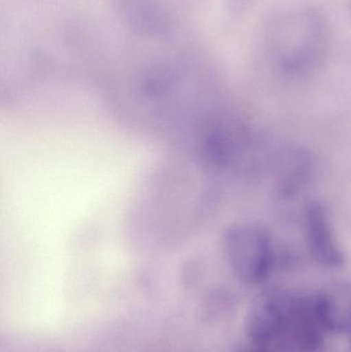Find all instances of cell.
Wrapping results in <instances>:
<instances>
[{
	"label": "cell",
	"mask_w": 351,
	"mask_h": 352,
	"mask_svg": "<svg viewBox=\"0 0 351 352\" xmlns=\"http://www.w3.org/2000/svg\"><path fill=\"white\" fill-rule=\"evenodd\" d=\"M260 41L267 57L282 72L305 76L325 62L331 45V30L325 14L317 6L290 2L266 16Z\"/></svg>",
	"instance_id": "1"
},
{
	"label": "cell",
	"mask_w": 351,
	"mask_h": 352,
	"mask_svg": "<svg viewBox=\"0 0 351 352\" xmlns=\"http://www.w3.org/2000/svg\"><path fill=\"white\" fill-rule=\"evenodd\" d=\"M227 260L235 276L247 283H263L271 269L273 252L269 234L251 223H236L224 238Z\"/></svg>",
	"instance_id": "2"
},
{
	"label": "cell",
	"mask_w": 351,
	"mask_h": 352,
	"mask_svg": "<svg viewBox=\"0 0 351 352\" xmlns=\"http://www.w3.org/2000/svg\"><path fill=\"white\" fill-rule=\"evenodd\" d=\"M305 228L307 245L313 260L327 268L343 267V250L334 233L327 210L319 203H313L307 208Z\"/></svg>",
	"instance_id": "3"
},
{
	"label": "cell",
	"mask_w": 351,
	"mask_h": 352,
	"mask_svg": "<svg viewBox=\"0 0 351 352\" xmlns=\"http://www.w3.org/2000/svg\"><path fill=\"white\" fill-rule=\"evenodd\" d=\"M286 312L280 301L271 296L258 298L247 310L245 332L256 344L275 338L286 324Z\"/></svg>",
	"instance_id": "4"
},
{
	"label": "cell",
	"mask_w": 351,
	"mask_h": 352,
	"mask_svg": "<svg viewBox=\"0 0 351 352\" xmlns=\"http://www.w3.org/2000/svg\"><path fill=\"white\" fill-rule=\"evenodd\" d=\"M315 310L324 328L334 333L351 331V287L337 285L317 296Z\"/></svg>",
	"instance_id": "5"
},
{
	"label": "cell",
	"mask_w": 351,
	"mask_h": 352,
	"mask_svg": "<svg viewBox=\"0 0 351 352\" xmlns=\"http://www.w3.org/2000/svg\"><path fill=\"white\" fill-rule=\"evenodd\" d=\"M295 316V336L299 346L306 352H313L319 349L321 338L319 327H323L317 310L315 301L311 303H301L297 306Z\"/></svg>",
	"instance_id": "6"
},
{
	"label": "cell",
	"mask_w": 351,
	"mask_h": 352,
	"mask_svg": "<svg viewBox=\"0 0 351 352\" xmlns=\"http://www.w3.org/2000/svg\"><path fill=\"white\" fill-rule=\"evenodd\" d=\"M303 157L298 156L293 157L290 162L286 166L288 167V170H284L282 175V190L284 192H293V190L298 188L300 184L304 182L306 177L307 163L305 162Z\"/></svg>",
	"instance_id": "7"
},
{
	"label": "cell",
	"mask_w": 351,
	"mask_h": 352,
	"mask_svg": "<svg viewBox=\"0 0 351 352\" xmlns=\"http://www.w3.org/2000/svg\"><path fill=\"white\" fill-rule=\"evenodd\" d=\"M240 352H267L265 351V349H262L261 346H260V344H256V343H253V346L249 347H245V349H243L242 351Z\"/></svg>",
	"instance_id": "8"
},
{
	"label": "cell",
	"mask_w": 351,
	"mask_h": 352,
	"mask_svg": "<svg viewBox=\"0 0 351 352\" xmlns=\"http://www.w3.org/2000/svg\"><path fill=\"white\" fill-rule=\"evenodd\" d=\"M350 351H351V331L350 332Z\"/></svg>",
	"instance_id": "9"
}]
</instances>
